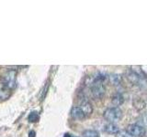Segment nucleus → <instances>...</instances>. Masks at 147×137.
<instances>
[{
	"instance_id": "1",
	"label": "nucleus",
	"mask_w": 147,
	"mask_h": 137,
	"mask_svg": "<svg viewBox=\"0 0 147 137\" xmlns=\"http://www.w3.org/2000/svg\"><path fill=\"white\" fill-rule=\"evenodd\" d=\"M107 79V77L104 76L103 74H99L93 80L91 83V93L96 99H101L104 96L106 92V87L104 84L105 80Z\"/></svg>"
},
{
	"instance_id": "2",
	"label": "nucleus",
	"mask_w": 147,
	"mask_h": 137,
	"mask_svg": "<svg viewBox=\"0 0 147 137\" xmlns=\"http://www.w3.org/2000/svg\"><path fill=\"white\" fill-rule=\"evenodd\" d=\"M122 111L119 107H109L105 110L103 117L109 122H117L122 118Z\"/></svg>"
},
{
	"instance_id": "3",
	"label": "nucleus",
	"mask_w": 147,
	"mask_h": 137,
	"mask_svg": "<svg viewBox=\"0 0 147 137\" xmlns=\"http://www.w3.org/2000/svg\"><path fill=\"white\" fill-rule=\"evenodd\" d=\"M17 71L14 70H9L4 74L3 83L6 85L9 90H13L16 88L17 85Z\"/></svg>"
},
{
	"instance_id": "4",
	"label": "nucleus",
	"mask_w": 147,
	"mask_h": 137,
	"mask_svg": "<svg viewBox=\"0 0 147 137\" xmlns=\"http://www.w3.org/2000/svg\"><path fill=\"white\" fill-rule=\"evenodd\" d=\"M126 131L130 134L132 137H142L144 136L146 130L144 126H142L140 124H137V123H133V124H130Z\"/></svg>"
},
{
	"instance_id": "5",
	"label": "nucleus",
	"mask_w": 147,
	"mask_h": 137,
	"mask_svg": "<svg viewBox=\"0 0 147 137\" xmlns=\"http://www.w3.org/2000/svg\"><path fill=\"white\" fill-rule=\"evenodd\" d=\"M127 77L129 80L134 84H139L142 82V80H144V76H142L140 72H137L132 70H129L127 71Z\"/></svg>"
},
{
	"instance_id": "6",
	"label": "nucleus",
	"mask_w": 147,
	"mask_h": 137,
	"mask_svg": "<svg viewBox=\"0 0 147 137\" xmlns=\"http://www.w3.org/2000/svg\"><path fill=\"white\" fill-rule=\"evenodd\" d=\"M70 114L74 119H76V120H82V119L86 117L85 115L84 112H83L82 109L80 108V106H74L71 109Z\"/></svg>"
},
{
	"instance_id": "7",
	"label": "nucleus",
	"mask_w": 147,
	"mask_h": 137,
	"mask_svg": "<svg viewBox=\"0 0 147 137\" xmlns=\"http://www.w3.org/2000/svg\"><path fill=\"white\" fill-rule=\"evenodd\" d=\"M10 90L4 83H0V100H6L10 97Z\"/></svg>"
},
{
	"instance_id": "8",
	"label": "nucleus",
	"mask_w": 147,
	"mask_h": 137,
	"mask_svg": "<svg viewBox=\"0 0 147 137\" xmlns=\"http://www.w3.org/2000/svg\"><path fill=\"white\" fill-rule=\"evenodd\" d=\"M104 131L106 132H108V134H117L119 132V127L116 123L108 122L107 124L104 126Z\"/></svg>"
},
{
	"instance_id": "9",
	"label": "nucleus",
	"mask_w": 147,
	"mask_h": 137,
	"mask_svg": "<svg viewBox=\"0 0 147 137\" xmlns=\"http://www.w3.org/2000/svg\"><path fill=\"white\" fill-rule=\"evenodd\" d=\"M111 102L114 105V107H119L121 106V104H123L124 102V97L121 93L117 92L113 94V96L111 97Z\"/></svg>"
},
{
	"instance_id": "10",
	"label": "nucleus",
	"mask_w": 147,
	"mask_h": 137,
	"mask_svg": "<svg viewBox=\"0 0 147 137\" xmlns=\"http://www.w3.org/2000/svg\"><path fill=\"white\" fill-rule=\"evenodd\" d=\"M80 108L82 109V111L84 112L86 116H88L93 112V106H92V104L89 102H87V100H85V102H83L81 103Z\"/></svg>"
},
{
	"instance_id": "11",
	"label": "nucleus",
	"mask_w": 147,
	"mask_h": 137,
	"mask_svg": "<svg viewBox=\"0 0 147 137\" xmlns=\"http://www.w3.org/2000/svg\"><path fill=\"white\" fill-rule=\"evenodd\" d=\"M83 137H100L98 131L96 130H86L82 134Z\"/></svg>"
},
{
	"instance_id": "12",
	"label": "nucleus",
	"mask_w": 147,
	"mask_h": 137,
	"mask_svg": "<svg viewBox=\"0 0 147 137\" xmlns=\"http://www.w3.org/2000/svg\"><path fill=\"white\" fill-rule=\"evenodd\" d=\"M39 118H40L39 113H38V112H30V115H29V117H28V119H29V121H30V122H38Z\"/></svg>"
},
{
	"instance_id": "13",
	"label": "nucleus",
	"mask_w": 147,
	"mask_h": 137,
	"mask_svg": "<svg viewBox=\"0 0 147 137\" xmlns=\"http://www.w3.org/2000/svg\"><path fill=\"white\" fill-rule=\"evenodd\" d=\"M109 80H110V82L113 83L114 85L115 84H119V82H121V77L118 74H111L109 76Z\"/></svg>"
},
{
	"instance_id": "14",
	"label": "nucleus",
	"mask_w": 147,
	"mask_h": 137,
	"mask_svg": "<svg viewBox=\"0 0 147 137\" xmlns=\"http://www.w3.org/2000/svg\"><path fill=\"white\" fill-rule=\"evenodd\" d=\"M116 135H117V137H132L126 130L125 131H119Z\"/></svg>"
},
{
	"instance_id": "15",
	"label": "nucleus",
	"mask_w": 147,
	"mask_h": 137,
	"mask_svg": "<svg viewBox=\"0 0 147 137\" xmlns=\"http://www.w3.org/2000/svg\"><path fill=\"white\" fill-rule=\"evenodd\" d=\"M30 137H35V132L34 131H31L30 132Z\"/></svg>"
}]
</instances>
